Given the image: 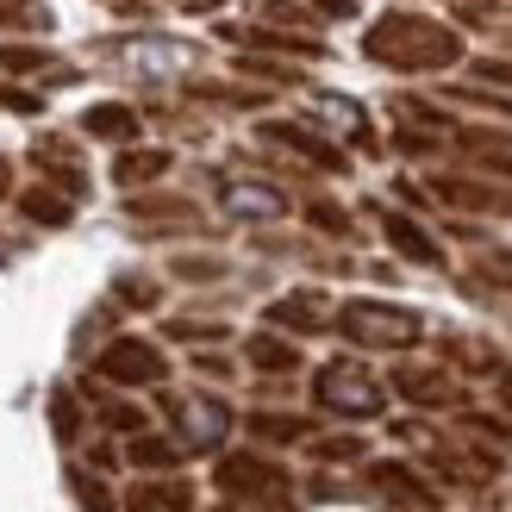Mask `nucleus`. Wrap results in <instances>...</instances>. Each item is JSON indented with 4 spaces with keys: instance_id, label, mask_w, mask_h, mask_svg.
Instances as JSON below:
<instances>
[{
    "instance_id": "cd10ccee",
    "label": "nucleus",
    "mask_w": 512,
    "mask_h": 512,
    "mask_svg": "<svg viewBox=\"0 0 512 512\" xmlns=\"http://www.w3.org/2000/svg\"><path fill=\"white\" fill-rule=\"evenodd\" d=\"M182 7H213V0H182Z\"/></svg>"
},
{
    "instance_id": "a878e982",
    "label": "nucleus",
    "mask_w": 512,
    "mask_h": 512,
    "mask_svg": "<svg viewBox=\"0 0 512 512\" xmlns=\"http://www.w3.org/2000/svg\"><path fill=\"white\" fill-rule=\"evenodd\" d=\"M475 75H488V82H512V69H506V63H481Z\"/></svg>"
},
{
    "instance_id": "b1692460",
    "label": "nucleus",
    "mask_w": 512,
    "mask_h": 512,
    "mask_svg": "<svg viewBox=\"0 0 512 512\" xmlns=\"http://www.w3.org/2000/svg\"><path fill=\"white\" fill-rule=\"evenodd\" d=\"M107 425H119V431H132V425H144L132 406H107Z\"/></svg>"
},
{
    "instance_id": "6ab92c4d",
    "label": "nucleus",
    "mask_w": 512,
    "mask_h": 512,
    "mask_svg": "<svg viewBox=\"0 0 512 512\" xmlns=\"http://www.w3.org/2000/svg\"><path fill=\"white\" fill-rule=\"evenodd\" d=\"M250 431H256V438H306V419H269V413H256Z\"/></svg>"
},
{
    "instance_id": "9b49d317",
    "label": "nucleus",
    "mask_w": 512,
    "mask_h": 512,
    "mask_svg": "<svg viewBox=\"0 0 512 512\" xmlns=\"http://www.w3.org/2000/svg\"><path fill=\"white\" fill-rule=\"evenodd\" d=\"M388 238H394L406 256H413V263H438V244H431L413 219H394V213H388Z\"/></svg>"
},
{
    "instance_id": "9d476101",
    "label": "nucleus",
    "mask_w": 512,
    "mask_h": 512,
    "mask_svg": "<svg viewBox=\"0 0 512 512\" xmlns=\"http://www.w3.org/2000/svg\"><path fill=\"white\" fill-rule=\"evenodd\" d=\"M400 394H406V400H425V406H444L456 388H450L438 369H400Z\"/></svg>"
},
{
    "instance_id": "ddd939ff",
    "label": "nucleus",
    "mask_w": 512,
    "mask_h": 512,
    "mask_svg": "<svg viewBox=\"0 0 512 512\" xmlns=\"http://www.w3.org/2000/svg\"><path fill=\"white\" fill-rule=\"evenodd\" d=\"M269 138H281V144H294L300 157H313V163H325V169H338V163H344V157H338V150H331V144H319L313 132H294V125H269Z\"/></svg>"
},
{
    "instance_id": "c85d7f7f",
    "label": "nucleus",
    "mask_w": 512,
    "mask_h": 512,
    "mask_svg": "<svg viewBox=\"0 0 512 512\" xmlns=\"http://www.w3.org/2000/svg\"><path fill=\"white\" fill-rule=\"evenodd\" d=\"M0 194H7V163H0Z\"/></svg>"
},
{
    "instance_id": "f8f14e48",
    "label": "nucleus",
    "mask_w": 512,
    "mask_h": 512,
    "mask_svg": "<svg viewBox=\"0 0 512 512\" xmlns=\"http://www.w3.org/2000/svg\"><path fill=\"white\" fill-rule=\"evenodd\" d=\"M225 207L250 213V219H275L281 213V194H269V188H225Z\"/></svg>"
},
{
    "instance_id": "0eeeda50",
    "label": "nucleus",
    "mask_w": 512,
    "mask_h": 512,
    "mask_svg": "<svg viewBox=\"0 0 512 512\" xmlns=\"http://www.w3.org/2000/svg\"><path fill=\"white\" fill-rule=\"evenodd\" d=\"M375 488L388 494V500H400L406 512H438V506H431V494L413 481V469H400V463H381V469H375Z\"/></svg>"
},
{
    "instance_id": "f257e3e1",
    "label": "nucleus",
    "mask_w": 512,
    "mask_h": 512,
    "mask_svg": "<svg viewBox=\"0 0 512 512\" xmlns=\"http://www.w3.org/2000/svg\"><path fill=\"white\" fill-rule=\"evenodd\" d=\"M369 57L394 63V69H444V63L463 57V44H456V32H444V25H431V19L394 13L369 32Z\"/></svg>"
},
{
    "instance_id": "dca6fc26",
    "label": "nucleus",
    "mask_w": 512,
    "mask_h": 512,
    "mask_svg": "<svg viewBox=\"0 0 512 512\" xmlns=\"http://www.w3.org/2000/svg\"><path fill=\"white\" fill-rule=\"evenodd\" d=\"M19 207L32 213V219H44V225H63V219H69V200H57V194H44V188H32V194L19 200Z\"/></svg>"
},
{
    "instance_id": "423d86ee",
    "label": "nucleus",
    "mask_w": 512,
    "mask_h": 512,
    "mask_svg": "<svg viewBox=\"0 0 512 512\" xmlns=\"http://www.w3.org/2000/svg\"><path fill=\"white\" fill-rule=\"evenodd\" d=\"M169 413L182 419V431H188V444H194V450L219 444V438H225V425H232V413H225L219 400H169Z\"/></svg>"
},
{
    "instance_id": "39448f33",
    "label": "nucleus",
    "mask_w": 512,
    "mask_h": 512,
    "mask_svg": "<svg viewBox=\"0 0 512 512\" xmlns=\"http://www.w3.org/2000/svg\"><path fill=\"white\" fill-rule=\"evenodd\" d=\"M100 375H107V381H132V388H144V381H157V375H163V356L150 350V344H138V338H119L107 356H100Z\"/></svg>"
},
{
    "instance_id": "a211bd4d",
    "label": "nucleus",
    "mask_w": 512,
    "mask_h": 512,
    "mask_svg": "<svg viewBox=\"0 0 512 512\" xmlns=\"http://www.w3.org/2000/svg\"><path fill=\"white\" fill-rule=\"evenodd\" d=\"M175 456H182V450L163 444V438H138V444H132V463H144V469H169Z\"/></svg>"
},
{
    "instance_id": "1a4fd4ad",
    "label": "nucleus",
    "mask_w": 512,
    "mask_h": 512,
    "mask_svg": "<svg viewBox=\"0 0 512 512\" xmlns=\"http://www.w3.org/2000/svg\"><path fill=\"white\" fill-rule=\"evenodd\" d=\"M275 325H294V331H319L325 325V300L319 294H294V300H275L269 306Z\"/></svg>"
},
{
    "instance_id": "7ed1b4c3",
    "label": "nucleus",
    "mask_w": 512,
    "mask_h": 512,
    "mask_svg": "<svg viewBox=\"0 0 512 512\" xmlns=\"http://www.w3.org/2000/svg\"><path fill=\"white\" fill-rule=\"evenodd\" d=\"M319 400L331 406V413H350V419L381 413V388H375V381H369L363 369H350V363L319 369Z\"/></svg>"
},
{
    "instance_id": "bb28decb",
    "label": "nucleus",
    "mask_w": 512,
    "mask_h": 512,
    "mask_svg": "<svg viewBox=\"0 0 512 512\" xmlns=\"http://www.w3.org/2000/svg\"><path fill=\"white\" fill-rule=\"evenodd\" d=\"M500 400H506V406H512V375H506V381H500Z\"/></svg>"
},
{
    "instance_id": "2eb2a0df",
    "label": "nucleus",
    "mask_w": 512,
    "mask_h": 512,
    "mask_svg": "<svg viewBox=\"0 0 512 512\" xmlns=\"http://www.w3.org/2000/svg\"><path fill=\"white\" fill-rule=\"evenodd\" d=\"M163 169H169V150H132V157H119V182H150Z\"/></svg>"
},
{
    "instance_id": "aec40b11",
    "label": "nucleus",
    "mask_w": 512,
    "mask_h": 512,
    "mask_svg": "<svg viewBox=\"0 0 512 512\" xmlns=\"http://www.w3.org/2000/svg\"><path fill=\"white\" fill-rule=\"evenodd\" d=\"M0 69H50V57H44V50H0Z\"/></svg>"
},
{
    "instance_id": "f03ea898",
    "label": "nucleus",
    "mask_w": 512,
    "mask_h": 512,
    "mask_svg": "<svg viewBox=\"0 0 512 512\" xmlns=\"http://www.w3.org/2000/svg\"><path fill=\"white\" fill-rule=\"evenodd\" d=\"M338 325H344V338H356V344H381V350L419 344V319H413V313H394V306H375V300H350Z\"/></svg>"
},
{
    "instance_id": "412c9836",
    "label": "nucleus",
    "mask_w": 512,
    "mask_h": 512,
    "mask_svg": "<svg viewBox=\"0 0 512 512\" xmlns=\"http://www.w3.org/2000/svg\"><path fill=\"white\" fill-rule=\"evenodd\" d=\"M0 19L19 25V32H25V25H44V13H38V7H25V0H0Z\"/></svg>"
},
{
    "instance_id": "4be33fe9",
    "label": "nucleus",
    "mask_w": 512,
    "mask_h": 512,
    "mask_svg": "<svg viewBox=\"0 0 512 512\" xmlns=\"http://www.w3.org/2000/svg\"><path fill=\"white\" fill-rule=\"evenodd\" d=\"M75 494L88 500V512H113V500H107V488L100 481H88V475H75Z\"/></svg>"
},
{
    "instance_id": "393cba45",
    "label": "nucleus",
    "mask_w": 512,
    "mask_h": 512,
    "mask_svg": "<svg viewBox=\"0 0 512 512\" xmlns=\"http://www.w3.org/2000/svg\"><path fill=\"white\" fill-rule=\"evenodd\" d=\"M313 219L325 225V232H344V213H338V207H313Z\"/></svg>"
},
{
    "instance_id": "4468645a",
    "label": "nucleus",
    "mask_w": 512,
    "mask_h": 512,
    "mask_svg": "<svg viewBox=\"0 0 512 512\" xmlns=\"http://www.w3.org/2000/svg\"><path fill=\"white\" fill-rule=\"evenodd\" d=\"M88 132L94 138H132L138 132V113L132 107H94L88 113Z\"/></svg>"
},
{
    "instance_id": "6e6552de",
    "label": "nucleus",
    "mask_w": 512,
    "mask_h": 512,
    "mask_svg": "<svg viewBox=\"0 0 512 512\" xmlns=\"http://www.w3.org/2000/svg\"><path fill=\"white\" fill-rule=\"evenodd\" d=\"M188 506H194L188 481H150V488L132 494V512H188Z\"/></svg>"
},
{
    "instance_id": "f3484780",
    "label": "nucleus",
    "mask_w": 512,
    "mask_h": 512,
    "mask_svg": "<svg viewBox=\"0 0 512 512\" xmlns=\"http://www.w3.org/2000/svg\"><path fill=\"white\" fill-rule=\"evenodd\" d=\"M250 363H263V369H294L300 356H294V344H275V338H256L250 344Z\"/></svg>"
},
{
    "instance_id": "5701e85b",
    "label": "nucleus",
    "mask_w": 512,
    "mask_h": 512,
    "mask_svg": "<svg viewBox=\"0 0 512 512\" xmlns=\"http://www.w3.org/2000/svg\"><path fill=\"white\" fill-rule=\"evenodd\" d=\"M0 100H7V107H19V113H38V94H19V88H0Z\"/></svg>"
},
{
    "instance_id": "20e7f679",
    "label": "nucleus",
    "mask_w": 512,
    "mask_h": 512,
    "mask_svg": "<svg viewBox=\"0 0 512 512\" xmlns=\"http://www.w3.org/2000/svg\"><path fill=\"white\" fill-rule=\"evenodd\" d=\"M219 488L225 494L269 500V506H288V481H281V469L256 463V456H225V463H219Z\"/></svg>"
}]
</instances>
